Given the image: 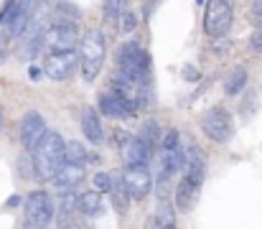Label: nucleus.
<instances>
[{
  "label": "nucleus",
  "instance_id": "1",
  "mask_svg": "<svg viewBox=\"0 0 262 229\" xmlns=\"http://www.w3.org/2000/svg\"><path fill=\"white\" fill-rule=\"evenodd\" d=\"M181 181L176 186V206L188 212L201 191L204 176H206V160H204V151L196 143H188L183 148V165H181Z\"/></svg>",
  "mask_w": 262,
  "mask_h": 229
},
{
  "label": "nucleus",
  "instance_id": "2",
  "mask_svg": "<svg viewBox=\"0 0 262 229\" xmlns=\"http://www.w3.org/2000/svg\"><path fill=\"white\" fill-rule=\"evenodd\" d=\"M31 153H33L31 158H33V165H36V176L41 181H51L54 173L64 163V140L56 130H46L43 138L36 143V148Z\"/></svg>",
  "mask_w": 262,
  "mask_h": 229
},
{
  "label": "nucleus",
  "instance_id": "3",
  "mask_svg": "<svg viewBox=\"0 0 262 229\" xmlns=\"http://www.w3.org/2000/svg\"><path fill=\"white\" fill-rule=\"evenodd\" d=\"M77 56H79V72H82V79L84 81H94L102 67H104V59H107V46H104V33L102 31H87L82 44L77 46Z\"/></svg>",
  "mask_w": 262,
  "mask_h": 229
},
{
  "label": "nucleus",
  "instance_id": "4",
  "mask_svg": "<svg viewBox=\"0 0 262 229\" xmlns=\"http://www.w3.org/2000/svg\"><path fill=\"white\" fill-rule=\"evenodd\" d=\"M117 72L135 81H150V54L135 41L122 44L117 51Z\"/></svg>",
  "mask_w": 262,
  "mask_h": 229
},
{
  "label": "nucleus",
  "instance_id": "5",
  "mask_svg": "<svg viewBox=\"0 0 262 229\" xmlns=\"http://www.w3.org/2000/svg\"><path fill=\"white\" fill-rule=\"evenodd\" d=\"M79 20H54L43 33L46 51H74L79 46Z\"/></svg>",
  "mask_w": 262,
  "mask_h": 229
},
{
  "label": "nucleus",
  "instance_id": "6",
  "mask_svg": "<svg viewBox=\"0 0 262 229\" xmlns=\"http://www.w3.org/2000/svg\"><path fill=\"white\" fill-rule=\"evenodd\" d=\"M232 20H234L232 0H206V8H204V31L211 38H224L227 31L232 28Z\"/></svg>",
  "mask_w": 262,
  "mask_h": 229
},
{
  "label": "nucleus",
  "instance_id": "7",
  "mask_svg": "<svg viewBox=\"0 0 262 229\" xmlns=\"http://www.w3.org/2000/svg\"><path fill=\"white\" fill-rule=\"evenodd\" d=\"M201 133L211 140V143H227L234 135V122L232 115L224 107H211L204 112L201 117Z\"/></svg>",
  "mask_w": 262,
  "mask_h": 229
},
{
  "label": "nucleus",
  "instance_id": "8",
  "mask_svg": "<svg viewBox=\"0 0 262 229\" xmlns=\"http://www.w3.org/2000/svg\"><path fill=\"white\" fill-rule=\"evenodd\" d=\"M26 227H49L54 222V201L46 191H31L23 201Z\"/></svg>",
  "mask_w": 262,
  "mask_h": 229
},
{
  "label": "nucleus",
  "instance_id": "9",
  "mask_svg": "<svg viewBox=\"0 0 262 229\" xmlns=\"http://www.w3.org/2000/svg\"><path fill=\"white\" fill-rule=\"evenodd\" d=\"M120 178L125 191L130 194V201H143L153 189V173L148 165H125Z\"/></svg>",
  "mask_w": 262,
  "mask_h": 229
},
{
  "label": "nucleus",
  "instance_id": "10",
  "mask_svg": "<svg viewBox=\"0 0 262 229\" xmlns=\"http://www.w3.org/2000/svg\"><path fill=\"white\" fill-rule=\"evenodd\" d=\"M77 67H79L77 49L74 51H49L43 59V74L54 81H67L69 76H74Z\"/></svg>",
  "mask_w": 262,
  "mask_h": 229
},
{
  "label": "nucleus",
  "instance_id": "11",
  "mask_svg": "<svg viewBox=\"0 0 262 229\" xmlns=\"http://www.w3.org/2000/svg\"><path fill=\"white\" fill-rule=\"evenodd\" d=\"M43 133H46V120L41 117V112H36V110L26 112L23 120H20V143H23V148L33 151L36 143L43 138Z\"/></svg>",
  "mask_w": 262,
  "mask_h": 229
},
{
  "label": "nucleus",
  "instance_id": "12",
  "mask_svg": "<svg viewBox=\"0 0 262 229\" xmlns=\"http://www.w3.org/2000/svg\"><path fill=\"white\" fill-rule=\"evenodd\" d=\"M120 155H122L125 165H148L153 158V145L145 143L140 135H130L125 140V145L120 148Z\"/></svg>",
  "mask_w": 262,
  "mask_h": 229
},
{
  "label": "nucleus",
  "instance_id": "13",
  "mask_svg": "<svg viewBox=\"0 0 262 229\" xmlns=\"http://www.w3.org/2000/svg\"><path fill=\"white\" fill-rule=\"evenodd\" d=\"M84 165L82 163H61V168L54 173V186H56V191L61 194V191H74L82 181H84Z\"/></svg>",
  "mask_w": 262,
  "mask_h": 229
},
{
  "label": "nucleus",
  "instance_id": "14",
  "mask_svg": "<svg viewBox=\"0 0 262 229\" xmlns=\"http://www.w3.org/2000/svg\"><path fill=\"white\" fill-rule=\"evenodd\" d=\"M99 112L107 115V117H112V120H127V117L135 115V112L117 97L115 89H104V92L99 94Z\"/></svg>",
  "mask_w": 262,
  "mask_h": 229
},
{
  "label": "nucleus",
  "instance_id": "15",
  "mask_svg": "<svg viewBox=\"0 0 262 229\" xmlns=\"http://www.w3.org/2000/svg\"><path fill=\"white\" fill-rule=\"evenodd\" d=\"M82 133L87 135V140L94 143V145H99L104 140V128H102V120H99L94 107H87L82 112Z\"/></svg>",
  "mask_w": 262,
  "mask_h": 229
},
{
  "label": "nucleus",
  "instance_id": "16",
  "mask_svg": "<svg viewBox=\"0 0 262 229\" xmlns=\"http://www.w3.org/2000/svg\"><path fill=\"white\" fill-rule=\"evenodd\" d=\"M107 194H110V199H112L115 214H117V217H125V214H127V209H130V194L125 191V186H122V178H120V176H112Z\"/></svg>",
  "mask_w": 262,
  "mask_h": 229
},
{
  "label": "nucleus",
  "instance_id": "17",
  "mask_svg": "<svg viewBox=\"0 0 262 229\" xmlns=\"http://www.w3.org/2000/svg\"><path fill=\"white\" fill-rule=\"evenodd\" d=\"M61 199H59V217H56V222L61 224V227H72L74 224V217H77V212H79V206H77V196H74V191H61L59 194Z\"/></svg>",
  "mask_w": 262,
  "mask_h": 229
},
{
  "label": "nucleus",
  "instance_id": "18",
  "mask_svg": "<svg viewBox=\"0 0 262 229\" xmlns=\"http://www.w3.org/2000/svg\"><path fill=\"white\" fill-rule=\"evenodd\" d=\"M77 206H79V212L84 217H99L102 214V194L89 189V191L77 196Z\"/></svg>",
  "mask_w": 262,
  "mask_h": 229
},
{
  "label": "nucleus",
  "instance_id": "19",
  "mask_svg": "<svg viewBox=\"0 0 262 229\" xmlns=\"http://www.w3.org/2000/svg\"><path fill=\"white\" fill-rule=\"evenodd\" d=\"M148 227H163V229H173L176 227V209L163 199L161 206L153 212V217L148 219Z\"/></svg>",
  "mask_w": 262,
  "mask_h": 229
},
{
  "label": "nucleus",
  "instance_id": "20",
  "mask_svg": "<svg viewBox=\"0 0 262 229\" xmlns=\"http://www.w3.org/2000/svg\"><path fill=\"white\" fill-rule=\"evenodd\" d=\"M245 84H247V69L245 67H237V69H232L227 79H224V94L227 97H237L242 89H245Z\"/></svg>",
  "mask_w": 262,
  "mask_h": 229
},
{
  "label": "nucleus",
  "instance_id": "21",
  "mask_svg": "<svg viewBox=\"0 0 262 229\" xmlns=\"http://www.w3.org/2000/svg\"><path fill=\"white\" fill-rule=\"evenodd\" d=\"M84 160H87V151L79 140L64 143V163H84Z\"/></svg>",
  "mask_w": 262,
  "mask_h": 229
},
{
  "label": "nucleus",
  "instance_id": "22",
  "mask_svg": "<svg viewBox=\"0 0 262 229\" xmlns=\"http://www.w3.org/2000/svg\"><path fill=\"white\" fill-rule=\"evenodd\" d=\"M115 26H117L120 33H130V31H135V28H138V13L125 8V10L117 15V23H115Z\"/></svg>",
  "mask_w": 262,
  "mask_h": 229
},
{
  "label": "nucleus",
  "instance_id": "23",
  "mask_svg": "<svg viewBox=\"0 0 262 229\" xmlns=\"http://www.w3.org/2000/svg\"><path fill=\"white\" fill-rule=\"evenodd\" d=\"M127 8V0H104V20L110 26L117 23V15Z\"/></svg>",
  "mask_w": 262,
  "mask_h": 229
},
{
  "label": "nucleus",
  "instance_id": "24",
  "mask_svg": "<svg viewBox=\"0 0 262 229\" xmlns=\"http://www.w3.org/2000/svg\"><path fill=\"white\" fill-rule=\"evenodd\" d=\"M54 20H79V10L72 3H59L54 8Z\"/></svg>",
  "mask_w": 262,
  "mask_h": 229
},
{
  "label": "nucleus",
  "instance_id": "25",
  "mask_svg": "<svg viewBox=\"0 0 262 229\" xmlns=\"http://www.w3.org/2000/svg\"><path fill=\"white\" fill-rule=\"evenodd\" d=\"M140 138L156 148V143H161V125H158L156 120H148V122L143 125V130H140Z\"/></svg>",
  "mask_w": 262,
  "mask_h": 229
},
{
  "label": "nucleus",
  "instance_id": "26",
  "mask_svg": "<svg viewBox=\"0 0 262 229\" xmlns=\"http://www.w3.org/2000/svg\"><path fill=\"white\" fill-rule=\"evenodd\" d=\"M110 181H112V176H110V173H94V178H92V189H94V191H99V194H107Z\"/></svg>",
  "mask_w": 262,
  "mask_h": 229
},
{
  "label": "nucleus",
  "instance_id": "27",
  "mask_svg": "<svg viewBox=\"0 0 262 229\" xmlns=\"http://www.w3.org/2000/svg\"><path fill=\"white\" fill-rule=\"evenodd\" d=\"M250 51L255 54H262V28H257L252 36H250Z\"/></svg>",
  "mask_w": 262,
  "mask_h": 229
},
{
  "label": "nucleus",
  "instance_id": "28",
  "mask_svg": "<svg viewBox=\"0 0 262 229\" xmlns=\"http://www.w3.org/2000/svg\"><path fill=\"white\" fill-rule=\"evenodd\" d=\"M183 79H186V81H199V79H201L199 67H193V64H186V67H183Z\"/></svg>",
  "mask_w": 262,
  "mask_h": 229
},
{
  "label": "nucleus",
  "instance_id": "29",
  "mask_svg": "<svg viewBox=\"0 0 262 229\" xmlns=\"http://www.w3.org/2000/svg\"><path fill=\"white\" fill-rule=\"evenodd\" d=\"M127 138H130V133H127V130H115V135H112V145L120 151V148L125 145V140H127Z\"/></svg>",
  "mask_w": 262,
  "mask_h": 229
},
{
  "label": "nucleus",
  "instance_id": "30",
  "mask_svg": "<svg viewBox=\"0 0 262 229\" xmlns=\"http://www.w3.org/2000/svg\"><path fill=\"white\" fill-rule=\"evenodd\" d=\"M8 38H10V36L0 31V64H3V61H5V56H8Z\"/></svg>",
  "mask_w": 262,
  "mask_h": 229
},
{
  "label": "nucleus",
  "instance_id": "31",
  "mask_svg": "<svg viewBox=\"0 0 262 229\" xmlns=\"http://www.w3.org/2000/svg\"><path fill=\"white\" fill-rule=\"evenodd\" d=\"M158 3H161V0H148V3H145V13H143V15H145V18H150V15H153V10H156V5H158Z\"/></svg>",
  "mask_w": 262,
  "mask_h": 229
},
{
  "label": "nucleus",
  "instance_id": "32",
  "mask_svg": "<svg viewBox=\"0 0 262 229\" xmlns=\"http://www.w3.org/2000/svg\"><path fill=\"white\" fill-rule=\"evenodd\" d=\"M252 18H262V0H252Z\"/></svg>",
  "mask_w": 262,
  "mask_h": 229
},
{
  "label": "nucleus",
  "instance_id": "33",
  "mask_svg": "<svg viewBox=\"0 0 262 229\" xmlns=\"http://www.w3.org/2000/svg\"><path fill=\"white\" fill-rule=\"evenodd\" d=\"M28 76H31V79H38V76H41V69L31 67V69H28Z\"/></svg>",
  "mask_w": 262,
  "mask_h": 229
},
{
  "label": "nucleus",
  "instance_id": "34",
  "mask_svg": "<svg viewBox=\"0 0 262 229\" xmlns=\"http://www.w3.org/2000/svg\"><path fill=\"white\" fill-rule=\"evenodd\" d=\"M20 3H28V5H33V3H36V0H20Z\"/></svg>",
  "mask_w": 262,
  "mask_h": 229
},
{
  "label": "nucleus",
  "instance_id": "35",
  "mask_svg": "<svg viewBox=\"0 0 262 229\" xmlns=\"http://www.w3.org/2000/svg\"><path fill=\"white\" fill-rule=\"evenodd\" d=\"M0 130H3V110H0Z\"/></svg>",
  "mask_w": 262,
  "mask_h": 229
}]
</instances>
